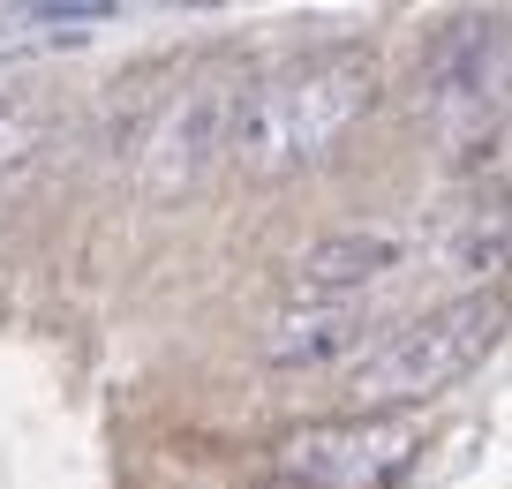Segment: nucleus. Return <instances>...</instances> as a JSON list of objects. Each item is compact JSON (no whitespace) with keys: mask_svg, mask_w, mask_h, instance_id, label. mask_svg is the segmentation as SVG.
Listing matches in <instances>:
<instances>
[{"mask_svg":"<svg viewBox=\"0 0 512 489\" xmlns=\"http://www.w3.org/2000/svg\"><path fill=\"white\" fill-rule=\"evenodd\" d=\"M384 68L362 38H332V46L294 53L287 68L256 76L249 98H241V121L226 158L241 166V181H287L309 174L347 143V128L377 106Z\"/></svg>","mask_w":512,"mask_h":489,"instance_id":"obj_1","label":"nucleus"},{"mask_svg":"<svg viewBox=\"0 0 512 489\" xmlns=\"http://www.w3.org/2000/svg\"><path fill=\"white\" fill-rule=\"evenodd\" d=\"M249 83H256V68H249V53H234V46H219V53L181 68V83L151 106L144 136H136V196H144V204H181L189 189L211 181V166H219L226 143H234Z\"/></svg>","mask_w":512,"mask_h":489,"instance_id":"obj_2","label":"nucleus"},{"mask_svg":"<svg viewBox=\"0 0 512 489\" xmlns=\"http://www.w3.org/2000/svg\"><path fill=\"white\" fill-rule=\"evenodd\" d=\"M505 332V294H460L422 309L407 332H392L354 369V414H422L437 392L482 369V354Z\"/></svg>","mask_w":512,"mask_h":489,"instance_id":"obj_3","label":"nucleus"},{"mask_svg":"<svg viewBox=\"0 0 512 489\" xmlns=\"http://www.w3.org/2000/svg\"><path fill=\"white\" fill-rule=\"evenodd\" d=\"M422 452V414H339L279 437V474L302 489H392Z\"/></svg>","mask_w":512,"mask_h":489,"instance_id":"obj_4","label":"nucleus"},{"mask_svg":"<svg viewBox=\"0 0 512 489\" xmlns=\"http://www.w3.org/2000/svg\"><path fill=\"white\" fill-rule=\"evenodd\" d=\"M497 91H505V16H467L445 31V46L430 53V113L452 128V113L467 121L460 143H475L482 113L497 121Z\"/></svg>","mask_w":512,"mask_h":489,"instance_id":"obj_5","label":"nucleus"},{"mask_svg":"<svg viewBox=\"0 0 512 489\" xmlns=\"http://www.w3.org/2000/svg\"><path fill=\"white\" fill-rule=\"evenodd\" d=\"M407 249H415V241H407L400 226H347V234L309 241V249L294 256L287 279H294V294H302V301H347L354 286L384 279V271H400Z\"/></svg>","mask_w":512,"mask_h":489,"instance_id":"obj_6","label":"nucleus"},{"mask_svg":"<svg viewBox=\"0 0 512 489\" xmlns=\"http://www.w3.org/2000/svg\"><path fill=\"white\" fill-rule=\"evenodd\" d=\"M369 332V309L362 301H302V309H287L264 332V362L272 369H317L332 362V354H354Z\"/></svg>","mask_w":512,"mask_h":489,"instance_id":"obj_7","label":"nucleus"},{"mask_svg":"<svg viewBox=\"0 0 512 489\" xmlns=\"http://www.w3.org/2000/svg\"><path fill=\"white\" fill-rule=\"evenodd\" d=\"M113 23L106 0H38V8H0V53H46V46H83Z\"/></svg>","mask_w":512,"mask_h":489,"instance_id":"obj_8","label":"nucleus"},{"mask_svg":"<svg viewBox=\"0 0 512 489\" xmlns=\"http://www.w3.org/2000/svg\"><path fill=\"white\" fill-rule=\"evenodd\" d=\"M53 98L46 91H31V83H0V181L8 174H23L38 151L53 143Z\"/></svg>","mask_w":512,"mask_h":489,"instance_id":"obj_9","label":"nucleus"},{"mask_svg":"<svg viewBox=\"0 0 512 489\" xmlns=\"http://www.w3.org/2000/svg\"><path fill=\"white\" fill-rule=\"evenodd\" d=\"M264 489H302V482H287V474H279V482H264Z\"/></svg>","mask_w":512,"mask_h":489,"instance_id":"obj_10","label":"nucleus"}]
</instances>
